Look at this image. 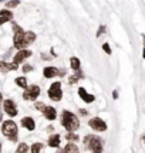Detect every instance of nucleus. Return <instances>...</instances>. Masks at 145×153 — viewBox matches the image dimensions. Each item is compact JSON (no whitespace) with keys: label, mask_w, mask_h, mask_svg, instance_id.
I'll return each instance as SVG.
<instances>
[{"label":"nucleus","mask_w":145,"mask_h":153,"mask_svg":"<svg viewBox=\"0 0 145 153\" xmlns=\"http://www.w3.org/2000/svg\"><path fill=\"white\" fill-rule=\"evenodd\" d=\"M61 125L67 129V132H75L80 128V122L78 118L70 111H64L61 116Z\"/></svg>","instance_id":"obj_1"},{"label":"nucleus","mask_w":145,"mask_h":153,"mask_svg":"<svg viewBox=\"0 0 145 153\" xmlns=\"http://www.w3.org/2000/svg\"><path fill=\"white\" fill-rule=\"evenodd\" d=\"M1 132L7 139H10L11 142L17 140V125L13 120H4L1 125Z\"/></svg>","instance_id":"obj_2"},{"label":"nucleus","mask_w":145,"mask_h":153,"mask_svg":"<svg viewBox=\"0 0 145 153\" xmlns=\"http://www.w3.org/2000/svg\"><path fill=\"white\" fill-rule=\"evenodd\" d=\"M84 145L87 146V149L95 153L102 152V140L97 135H87L84 137Z\"/></svg>","instance_id":"obj_3"},{"label":"nucleus","mask_w":145,"mask_h":153,"mask_svg":"<svg viewBox=\"0 0 145 153\" xmlns=\"http://www.w3.org/2000/svg\"><path fill=\"white\" fill-rule=\"evenodd\" d=\"M49 97L53 101H60L63 98V91H61V82L57 81L54 84H51L50 89H49Z\"/></svg>","instance_id":"obj_4"},{"label":"nucleus","mask_w":145,"mask_h":153,"mask_svg":"<svg viewBox=\"0 0 145 153\" xmlns=\"http://www.w3.org/2000/svg\"><path fill=\"white\" fill-rule=\"evenodd\" d=\"M39 95H40V88L37 85H31L30 88H26V91L23 94V98L26 101H34V99H37Z\"/></svg>","instance_id":"obj_5"},{"label":"nucleus","mask_w":145,"mask_h":153,"mask_svg":"<svg viewBox=\"0 0 145 153\" xmlns=\"http://www.w3.org/2000/svg\"><path fill=\"white\" fill-rule=\"evenodd\" d=\"M88 126L91 128V129L97 131V132H104V131H107V123L102 119H101V118H93V119H90Z\"/></svg>","instance_id":"obj_6"},{"label":"nucleus","mask_w":145,"mask_h":153,"mask_svg":"<svg viewBox=\"0 0 145 153\" xmlns=\"http://www.w3.org/2000/svg\"><path fill=\"white\" fill-rule=\"evenodd\" d=\"M31 54H33V53H31L30 50H24V48L19 50V53H17V54L14 55V58H13V62H16L17 65H19V64H22L26 58H28Z\"/></svg>","instance_id":"obj_7"},{"label":"nucleus","mask_w":145,"mask_h":153,"mask_svg":"<svg viewBox=\"0 0 145 153\" xmlns=\"http://www.w3.org/2000/svg\"><path fill=\"white\" fill-rule=\"evenodd\" d=\"M4 112L9 116H16L17 115V106L14 104V101H11V99H6L4 101Z\"/></svg>","instance_id":"obj_8"},{"label":"nucleus","mask_w":145,"mask_h":153,"mask_svg":"<svg viewBox=\"0 0 145 153\" xmlns=\"http://www.w3.org/2000/svg\"><path fill=\"white\" fill-rule=\"evenodd\" d=\"M78 95H80V98L83 99L85 104H91V102L95 99L94 95H90V94L85 91V88H81V87L78 88Z\"/></svg>","instance_id":"obj_9"},{"label":"nucleus","mask_w":145,"mask_h":153,"mask_svg":"<svg viewBox=\"0 0 145 153\" xmlns=\"http://www.w3.org/2000/svg\"><path fill=\"white\" fill-rule=\"evenodd\" d=\"M11 20H13V13L10 10H7V7L0 11V26L7 22H11Z\"/></svg>","instance_id":"obj_10"},{"label":"nucleus","mask_w":145,"mask_h":153,"mask_svg":"<svg viewBox=\"0 0 145 153\" xmlns=\"http://www.w3.org/2000/svg\"><path fill=\"white\" fill-rule=\"evenodd\" d=\"M10 70H17V64H16V62H11V64H9V62H4V61H0V72L6 74V72H9Z\"/></svg>","instance_id":"obj_11"},{"label":"nucleus","mask_w":145,"mask_h":153,"mask_svg":"<svg viewBox=\"0 0 145 153\" xmlns=\"http://www.w3.org/2000/svg\"><path fill=\"white\" fill-rule=\"evenodd\" d=\"M22 126H23V128H26V129H28V131H34V128H36L34 119H33V118H30V116L23 118V119H22Z\"/></svg>","instance_id":"obj_12"},{"label":"nucleus","mask_w":145,"mask_h":153,"mask_svg":"<svg viewBox=\"0 0 145 153\" xmlns=\"http://www.w3.org/2000/svg\"><path fill=\"white\" fill-rule=\"evenodd\" d=\"M43 114H44V116L49 120H54L56 119V116H57V112L53 106H46L44 111H43Z\"/></svg>","instance_id":"obj_13"},{"label":"nucleus","mask_w":145,"mask_h":153,"mask_svg":"<svg viewBox=\"0 0 145 153\" xmlns=\"http://www.w3.org/2000/svg\"><path fill=\"white\" fill-rule=\"evenodd\" d=\"M58 74V70H57L56 67H46L44 70H43V75L46 78H53V76H56Z\"/></svg>","instance_id":"obj_14"},{"label":"nucleus","mask_w":145,"mask_h":153,"mask_svg":"<svg viewBox=\"0 0 145 153\" xmlns=\"http://www.w3.org/2000/svg\"><path fill=\"white\" fill-rule=\"evenodd\" d=\"M49 146L50 148H58L60 146V135L58 133H54L49 137Z\"/></svg>","instance_id":"obj_15"},{"label":"nucleus","mask_w":145,"mask_h":153,"mask_svg":"<svg viewBox=\"0 0 145 153\" xmlns=\"http://www.w3.org/2000/svg\"><path fill=\"white\" fill-rule=\"evenodd\" d=\"M23 40H24V44H26V47H27L28 44H31L34 40H36V34H34L33 31H24Z\"/></svg>","instance_id":"obj_16"},{"label":"nucleus","mask_w":145,"mask_h":153,"mask_svg":"<svg viewBox=\"0 0 145 153\" xmlns=\"http://www.w3.org/2000/svg\"><path fill=\"white\" fill-rule=\"evenodd\" d=\"M70 65H71L72 70L78 71V70H80V65H81V61L78 60L77 57H71V58H70Z\"/></svg>","instance_id":"obj_17"},{"label":"nucleus","mask_w":145,"mask_h":153,"mask_svg":"<svg viewBox=\"0 0 145 153\" xmlns=\"http://www.w3.org/2000/svg\"><path fill=\"white\" fill-rule=\"evenodd\" d=\"M16 84L19 85L20 88H27V79L24 78V76H19V78H16Z\"/></svg>","instance_id":"obj_18"},{"label":"nucleus","mask_w":145,"mask_h":153,"mask_svg":"<svg viewBox=\"0 0 145 153\" xmlns=\"http://www.w3.org/2000/svg\"><path fill=\"white\" fill-rule=\"evenodd\" d=\"M64 152H74V153H77L78 152V146L77 145H74L72 142L67 143V146L64 148Z\"/></svg>","instance_id":"obj_19"},{"label":"nucleus","mask_w":145,"mask_h":153,"mask_svg":"<svg viewBox=\"0 0 145 153\" xmlns=\"http://www.w3.org/2000/svg\"><path fill=\"white\" fill-rule=\"evenodd\" d=\"M20 4V0H10V1H7L6 3V7L7 9H13V7H16V6Z\"/></svg>","instance_id":"obj_20"},{"label":"nucleus","mask_w":145,"mask_h":153,"mask_svg":"<svg viewBox=\"0 0 145 153\" xmlns=\"http://www.w3.org/2000/svg\"><path fill=\"white\" fill-rule=\"evenodd\" d=\"M66 137H67L68 140H71V142H77L78 140V135L72 133V132H68L67 135H66Z\"/></svg>","instance_id":"obj_21"},{"label":"nucleus","mask_w":145,"mask_h":153,"mask_svg":"<svg viewBox=\"0 0 145 153\" xmlns=\"http://www.w3.org/2000/svg\"><path fill=\"white\" fill-rule=\"evenodd\" d=\"M41 149H43V145H41V143H34L33 146H31V149H30V150H31L33 153H39L40 150H41Z\"/></svg>","instance_id":"obj_22"},{"label":"nucleus","mask_w":145,"mask_h":153,"mask_svg":"<svg viewBox=\"0 0 145 153\" xmlns=\"http://www.w3.org/2000/svg\"><path fill=\"white\" fill-rule=\"evenodd\" d=\"M23 152H28V146L26 143H20L19 148H17V153H23Z\"/></svg>","instance_id":"obj_23"},{"label":"nucleus","mask_w":145,"mask_h":153,"mask_svg":"<svg viewBox=\"0 0 145 153\" xmlns=\"http://www.w3.org/2000/svg\"><path fill=\"white\" fill-rule=\"evenodd\" d=\"M102 50L105 51L107 54H112V51H111V47H110V44H108V43H104V44H102Z\"/></svg>","instance_id":"obj_24"},{"label":"nucleus","mask_w":145,"mask_h":153,"mask_svg":"<svg viewBox=\"0 0 145 153\" xmlns=\"http://www.w3.org/2000/svg\"><path fill=\"white\" fill-rule=\"evenodd\" d=\"M34 106H36L39 111H41V112H43V111H44V108H46V105L43 104V102H36V105H34Z\"/></svg>","instance_id":"obj_25"},{"label":"nucleus","mask_w":145,"mask_h":153,"mask_svg":"<svg viewBox=\"0 0 145 153\" xmlns=\"http://www.w3.org/2000/svg\"><path fill=\"white\" fill-rule=\"evenodd\" d=\"M102 33H105V26H100V28H98V31H97V37H100Z\"/></svg>","instance_id":"obj_26"},{"label":"nucleus","mask_w":145,"mask_h":153,"mask_svg":"<svg viewBox=\"0 0 145 153\" xmlns=\"http://www.w3.org/2000/svg\"><path fill=\"white\" fill-rule=\"evenodd\" d=\"M30 71H33V65H24L23 67V72H30Z\"/></svg>","instance_id":"obj_27"},{"label":"nucleus","mask_w":145,"mask_h":153,"mask_svg":"<svg viewBox=\"0 0 145 153\" xmlns=\"http://www.w3.org/2000/svg\"><path fill=\"white\" fill-rule=\"evenodd\" d=\"M142 38H144V50H142V57L145 58V34L142 36Z\"/></svg>","instance_id":"obj_28"},{"label":"nucleus","mask_w":145,"mask_h":153,"mask_svg":"<svg viewBox=\"0 0 145 153\" xmlns=\"http://www.w3.org/2000/svg\"><path fill=\"white\" fill-rule=\"evenodd\" d=\"M112 97H114V99H117V98H118V91H117V89H115V91L112 92Z\"/></svg>","instance_id":"obj_29"},{"label":"nucleus","mask_w":145,"mask_h":153,"mask_svg":"<svg viewBox=\"0 0 145 153\" xmlns=\"http://www.w3.org/2000/svg\"><path fill=\"white\" fill-rule=\"evenodd\" d=\"M1 99H3V97H1V92H0V104H1Z\"/></svg>","instance_id":"obj_30"},{"label":"nucleus","mask_w":145,"mask_h":153,"mask_svg":"<svg viewBox=\"0 0 145 153\" xmlns=\"http://www.w3.org/2000/svg\"><path fill=\"white\" fill-rule=\"evenodd\" d=\"M0 122H1V112H0Z\"/></svg>","instance_id":"obj_31"},{"label":"nucleus","mask_w":145,"mask_h":153,"mask_svg":"<svg viewBox=\"0 0 145 153\" xmlns=\"http://www.w3.org/2000/svg\"><path fill=\"white\" fill-rule=\"evenodd\" d=\"M0 150H1V143H0Z\"/></svg>","instance_id":"obj_32"},{"label":"nucleus","mask_w":145,"mask_h":153,"mask_svg":"<svg viewBox=\"0 0 145 153\" xmlns=\"http://www.w3.org/2000/svg\"><path fill=\"white\" fill-rule=\"evenodd\" d=\"M144 143H145V136H144Z\"/></svg>","instance_id":"obj_33"},{"label":"nucleus","mask_w":145,"mask_h":153,"mask_svg":"<svg viewBox=\"0 0 145 153\" xmlns=\"http://www.w3.org/2000/svg\"><path fill=\"white\" fill-rule=\"evenodd\" d=\"M0 1H3V0H0Z\"/></svg>","instance_id":"obj_34"}]
</instances>
